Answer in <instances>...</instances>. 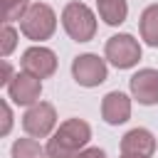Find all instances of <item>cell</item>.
<instances>
[{
    "label": "cell",
    "mask_w": 158,
    "mask_h": 158,
    "mask_svg": "<svg viewBox=\"0 0 158 158\" xmlns=\"http://www.w3.org/2000/svg\"><path fill=\"white\" fill-rule=\"evenodd\" d=\"M91 141V126L84 118H67L62 121L47 141V158H77Z\"/></svg>",
    "instance_id": "6da1fadb"
},
{
    "label": "cell",
    "mask_w": 158,
    "mask_h": 158,
    "mask_svg": "<svg viewBox=\"0 0 158 158\" xmlns=\"http://www.w3.org/2000/svg\"><path fill=\"white\" fill-rule=\"evenodd\" d=\"M62 27L74 42H89L96 35V15L89 5L74 0L67 2L62 10Z\"/></svg>",
    "instance_id": "7a4b0ae2"
},
{
    "label": "cell",
    "mask_w": 158,
    "mask_h": 158,
    "mask_svg": "<svg viewBox=\"0 0 158 158\" xmlns=\"http://www.w3.org/2000/svg\"><path fill=\"white\" fill-rule=\"evenodd\" d=\"M57 30V15L47 2H32L20 17V32L32 42H44Z\"/></svg>",
    "instance_id": "3957f363"
},
{
    "label": "cell",
    "mask_w": 158,
    "mask_h": 158,
    "mask_svg": "<svg viewBox=\"0 0 158 158\" xmlns=\"http://www.w3.org/2000/svg\"><path fill=\"white\" fill-rule=\"evenodd\" d=\"M104 57L106 62H111L116 69H131L138 64L141 59V44L133 35L128 32H118L114 37L106 40V47H104Z\"/></svg>",
    "instance_id": "277c9868"
},
{
    "label": "cell",
    "mask_w": 158,
    "mask_h": 158,
    "mask_svg": "<svg viewBox=\"0 0 158 158\" xmlns=\"http://www.w3.org/2000/svg\"><path fill=\"white\" fill-rule=\"evenodd\" d=\"M72 77L79 86H99L106 81L109 77V67H106V59H101L99 54H91V52H84V54H77L72 59Z\"/></svg>",
    "instance_id": "5b68a950"
},
{
    "label": "cell",
    "mask_w": 158,
    "mask_h": 158,
    "mask_svg": "<svg viewBox=\"0 0 158 158\" xmlns=\"http://www.w3.org/2000/svg\"><path fill=\"white\" fill-rule=\"evenodd\" d=\"M57 128V111L52 104L47 101H37L32 106H27L25 116H22V131L32 138H47L52 136Z\"/></svg>",
    "instance_id": "8992f818"
},
{
    "label": "cell",
    "mask_w": 158,
    "mask_h": 158,
    "mask_svg": "<svg viewBox=\"0 0 158 158\" xmlns=\"http://www.w3.org/2000/svg\"><path fill=\"white\" fill-rule=\"evenodd\" d=\"M20 67H22V72H30L37 79H47V77H52L57 72V54L49 47L32 44V47H27L22 52Z\"/></svg>",
    "instance_id": "52a82bcc"
},
{
    "label": "cell",
    "mask_w": 158,
    "mask_h": 158,
    "mask_svg": "<svg viewBox=\"0 0 158 158\" xmlns=\"http://www.w3.org/2000/svg\"><path fill=\"white\" fill-rule=\"evenodd\" d=\"M5 89H7V99L12 104H17V106H32V104L40 101L42 79L32 77L30 72H17Z\"/></svg>",
    "instance_id": "ba28073f"
},
{
    "label": "cell",
    "mask_w": 158,
    "mask_h": 158,
    "mask_svg": "<svg viewBox=\"0 0 158 158\" xmlns=\"http://www.w3.org/2000/svg\"><path fill=\"white\" fill-rule=\"evenodd\" d=\"M128 89L138 104H143V106L158 104V69H151V67L138 69L128 79Z\"/></svg>",
    "instance_id": "9c48e42d"
},
{
    "label": "cell",
    "mask_w": 158,
    "mask_h": 158,
    "mask_svg": "<svg viewBox=\"0 0 158 158\" xmlns=\"http://www.w3.org/2000/svg\"><path fill=\"white\" fill-rule=\"evenodd\" d=\"M101 118L111 126L126 123L131 118V99L123 91H109L101 99Z\"/></svg>",
    "instance_id": "30bf717a"
},
{
    "label": "cell",
    "mask_w": 158,
    "mask_h": 158,
    "mask_svg": "<svg viewBox=\"0 0 158 158\" xmlns=\"http://www.w3.org/2000/svg\"><path fill=\"white\" fill-rule=\"evenodd\" d=\"M121 153L126 156H146L151 158L156 153V136L148 128H131L121 138Z\"/></svg>",
    "instance_id": "8fae6325"
},
{
    "label": "cell",
    "mask_w": 158,
    "mask_h": 158,
    "mask_svg": "<svg viewBox=\"0 0 158 158\" xmlns=\"http://www.w3.org/2000/svg\"><path fill=\"white\" fill-rule=\"evenodd\" d=\"M96 10H99V17L111 27L126 22V17H128V2L126 0H96Z\"/></svg>",
    "instance_id": "7c38bea8"
},
{
    "label": "cell",
    "mask_w": 158,
    "mask_h": 158,
    "mask_svg": "<svg viewBox=\"0 0 158 158\" xmlns=\"http://www.w3.org/2000/svg\"><path fill=\"white\" fill-rule=\"evenodd\" d=\"M138 30H141V40H143L148 47H158V2L148 5V7L141 12Z\"/></svg>",
    "instance_id": "4fadbf2b"
},
{
    "label": "cell",
    "mask_w": 158,
    "mask_h": 158,
    "mask_svg": "<svg viewBox=\"0 0 158 158\" xmlns=\"http://www.w3.org/2000/svg\"><path fill=\"white\" fill-rule=\"evenodd\" d=\"M12 158H47V148L40 146L37 138L27 136V138H17L10 148Z\"/></svg>",
    "instance_id": "5bb4252c"
},
{
    "label": "cell",
    "mask_w": 158,
    "mask_h": 158,
    "mask_svg": "<svg viewBox=\"0 0 158 158\" xmlns=\"http://www.w3.org/2000/svg\"><path fill=\"white\" fill-rule=\"evenodd\" d=\"M17 30L10 25V22H5L2 25V32H0V57L2 59H7L10 54H12V49L17 47Z\"/></svg>",
    "instance_id": "9a60e30c"
},
{
    "label": "cell",
    "mask_w": 158,
    "mask_h": 158,
    "mask_svg": "<svg viewBox=\"0 0 158 158\" xmlns=\"http://www.w3.org/2000/svg\"><path fill=\"white\" fill-rule=\"evenodd\" d=\"M30 5H32L30 0H2L5 22H15V20H20V17L27 12V7H30Z\"/></svg>",
    "instance_id": "2e32d148"
},
{
    "label": "cell",
    "mask_w": 158,
    "mask_h": 158,
    "mask_svg": "<svg viewBox=\"0 0 158 158\" xmlns=\"http://www.w3.org/2000/svg\"><path fill=\"white\" fill-rule=\"evenodd\" d=\"M0 111H2V128H0V136H7L10 128H12V111H10V104L2 101V104H0Z\"/></svg>",
    "instance_id": "e0dca14e"
},
{
    "label": "cell",
    "mask_w": 158,
    "mask_h": 158,
    "mask_svg": "<svg viewBox=\"0 0 158 158\" xmlns=\"http://www.w3.org/2000/svg\"><path fill=\"white\" fill-rule=\"evenodd\" d=\"M77 158H106V153L101 148H96V146H86L84 151L77 153Z\"/></svg>",
    "instance_id": "ac0fdd59"
},
{
    "label": "cell",
    "mask_w": 158,
    "mask_h": 158,
    "mask_svg": "<svg viewBox=\"0 0 158 158\" xmlns=\"http://www.w3.org/2000/svg\"><path fill=\"white\" fill-rule=\"evenodd\" d=\"M12 67H10V62L7 59H2V74H0V86H7L10 81H12Z\"/></svg>",
    "instance_id": "d6986e66"
},
{
    "label": "cell",
    "mask_w": 158,
    "mask_h": 158,
    "mask_svg": "<svg viewBox=\"0 0 158 158\" xmlns=\"http://www.w3.org/2000/svg\"><path fill=\"white\" fill-rule=\"evenodd\" d=\"M121 158H146V156H126V153H121Z\"/></svg>",
    "instance_id": "ffe728a7"
}]
</instances>
